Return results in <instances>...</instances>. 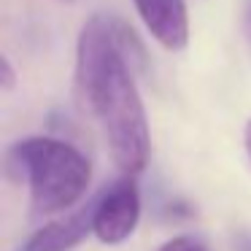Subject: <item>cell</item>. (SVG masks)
<instances>
[{"label":"cell","instance_id":"6da1fadb","mask_svg":"<svg viewBox=\"0 0 251 251\" xmlns=\"http://www.w3.org/2000/svg\"><path fill=\"white\" fill-rule=\"evenodd\" d=\"M76 92L81 108L103 127L114 165L135 176L149 159V125L127 57L122 54L114 22L92 17L76 46Z\"/></svg>","mask_w":251,"mask_h":251},{"label":"cell","instance_id":"7a4b0ae2","mask_svg":"<svg viewBox=\"0 0 251 251\" xmlns=\"http://www.w3.org/2000/svg\"><path fill=\"white\" fill-rule=\"evenodd\" d=\"M14 168L30 186V205L38 216L73 208L84 197L92 178L87 157L57 138H25L8 151Z\"/></svg>","mask_w":251,"mask_h":251},{"label":"cell","instance_id":"3957f363","mask_svg":"<svg viewBox=\"0 0 251 251\" xmlns=\"http://www.w3.org/2000/svg\"><path fill=\"white\" fill-rule=\"evenodd\" d=\"M138 219H141V195L132 176H125L114 186H108V192L95 202L92 229L98 240L114 246L135 232Z\"/></svg>","mask_w":251,"mask_h":251},{"label":"cell","instance_id":"277c9868","mask_svg":"<svg viewBox=\"0 0 251 251\" xmlns=\"http://www.w3.org/2000/svg\"><path fill=\"white\" fill-rule=\"evenodd\" d=\"M146 30L157 44L170 51H181L189 41V19L184 0H132Z\"/></svg>","mask_w":251,"mask_h":251},{"label":"cell","instance_id":"5b68a950","mask_svg":"<svg viewBox=\"0 0 251 251\" xmlns=\"http://www.w3.org/2000/svg\"><path fill=\"white\" fill-rule=\"evenodd\" d=\"M95 219V205L87 211H78L68 219H57V222L41 227L38 232L30 235V240L25 243L22 251H68L73 246H78L92 229Z\"/></svg>","mask_w":251,"mask_h":251},{"label":"cell","instance_id":"8992f818","mask_svg":"<svg viewBox=\"0 0 251 251\" xmlns=\"http://www.w3.org/2000/svg\"><path fill=\"white\" fill-rule=\"evenodd\" d=\"M159 251H208V249L192 235H178V238H170L168 243L159 246Z\"/></svg>","mask_w":251,"mask_h":251},{"label":"cell","instance_id":"52a82bcc","mask_svg":"<svg viewBox=\"0 0 251 251\" xmlns=\"http://www.w3.org/2000/svg\"><path fill=\"white\" fill-rule=\"evenodd\" d=\"M0 71H3V89H11L14 87V71H11L8 57H0Z\"/></svg>","mask_w":251,"mask_h":251},{"label":"cell","instance_id":"ba28073f","mask_svg":"<svg viewBox=\"0 0 251 251\" xmlns=\"http://www.w3.org/2000/svg\"><path fill=\"white\" fill-rule=\"evenodd\" d=\"M246 151H249V159H251V119L246 125Z\"/></svg>","mask_w":251,"mask_h":251}]
</instances>
